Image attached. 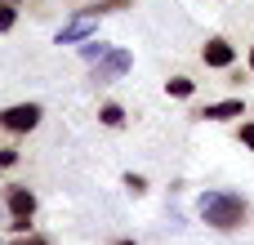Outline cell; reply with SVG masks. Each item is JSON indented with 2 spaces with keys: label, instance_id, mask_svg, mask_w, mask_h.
<instances>
[{
  "label": "cell",
  "instance_id": "obj_1",
  "mask_svg": "<svg viewBox=\"0 0 254 245\" xmlns=\"http://www.w3.org/2000/svg\"><path fill=\"white\" fill-rule=\"evenodd\" d=\"M196 214H201V223L214 228V232H241V228L250 223V201H246L241 192L210 187V192L196 196Z\"/></svg>",
  "mask_w": 254,
  "mask_h": 245
},
{
  "label": "cell",
  "instance_id": "obj_2",
  "mask_svg": "<svg viewBox=\"0 0 254 245\" xmlns=\"http://www.w3.org/2000/svg\"><path fill=\"white\" fill-rule=\"evenodd\" d=\"M4 210H9V228L18 237H27L31 219H36V192L27 183H4Z\"/></svg>",
  "mask_w": 254,
  "mask_h": 245
},
{
  "label": "cell",
  "instance_id": "obj_3",
  "mask_svg": "<svg viewBox=\"0 0 254 245\" xmlns=\"http://www.w3.org/2000/svg\"><path fill=\"white\" fill-rule=\"evenodd\" d=\"M94 36H98V9H76V13L58 27V36H54V40H58V45H76V49H80V45H85V40H94Z\"/></svg>",
  "mask_w": 254,
  "mask_h": 245
},
{
  "label": "cell",
  "instance_id": "obj_4",
  "mask_svg": "<svg viewBox=\"0 0 254 245\" xmlns=\"http://www.w3.org/2000/svg\"><path fill=\"white\" fill-rule=\"evenodd\" d=\"M40 116H45L40 103H9V107H0V129L4 134H31L40 125Z\"/></svg>",
  "mask_w": 254,
  "mask_h": 245
},
{
  "label": "cell",
  "instance_id": "obj_5",
  "mask_svg": "<svg viewBox=\"0 0 254 245\" xmlns=\"http://www.w3.org/2000/svg\"><path fill=\"white\" fill-rule=\"evenodd\" d=\"M201 62H205L210 71H232V67H237V45H232L228 36H210V40L201 45Z\"/></svg>",
  "mask_w": 254,
  "mask_h": 245
},
{
  "label": "cell",
  "instance_id": "obj_6",
  "mask_svg": "<svg viewBox=\"0 0 254 245\" xmlns=\"http://www.w3.org/2000/svg\"><path fill=\"white\" fill-rule=\"evenodd\" d=\"M129 67H134V54H129V49H112L103 62L89 67V80H94V85H112V80H121Z\"/></svg>",
  "mask_w": 254,
  "mask_h": 245
},
{
  "label": "cell",
  "instance_id": "obj_7",
  "mask_svg": "<svg viewBox=\"0 0 254 245\" xmlns=\"http://www.w3.org/2000/svg\"><path fill=\"white\" fill-rule=\"evenodd\" d=\"M192 116H196V121H214V125H223V121H241V116H246V98H219V103L196 107Z\"/></svg>",
  "mask_w": 254,
  "mask_h": 245
},
{
  "label": "cell",
  "instance_id": "obj_8",
  "mask_svg": "<svg viewBox=\"0 0 254 245\" xmlns=\"http://www.w3.org/2000/svg\"><path fill=\"white\" fill-rule=\"evenodd\" d=\"M98 125H107V129H125L129 116H125L121 103H98Z\"/></svg>",
  "mask_w": 254,
  "mask_h": 245
},
{
  "label": "cell",
  "instance_id": "obj_9",
  "mask_svg": "<svg viewBox=\"0 0 254 245\" xmlns=\"http://www.w3.org/2000/svg\"><path fill=\"white\" fill-rule=\"evenodd\" d=\"M112 49H116V45H107V40H98V36H94V40H85V45H80V58H85V62L94 67V62H103V58H107Z\"/></svg>",
  "mask_w": 254,
  "mask_h": 245
},
{
  "label": "cell",
  "instance_id": "obj_10",
  "mask_svg": "<svg viewBox=\"0 0 254 245\" xmlns=\"http://www.w3.org/2000/svg\"><path fill=\"white\" fill-rule=\"evenodd\" d=\"M165 94H170V98H192V94H196V80H192V76H170V80H165Z\"/></svg>",
  "mask_w": 254,
  "mask_h": 245
},
{
  "label": "cell",
  "instance_id": "obj_11",
  "mask_svg": "<svg viewBox=\"0 0 254 245\" xmlns=\"http://www.w3.org/2000/svg\"><path fill=\"white\" fill-rule=\"evenodd\" d=\"M18 27V4H9V0H0V36H9Z\"/></svg>",
  "mask_w": 254,
  "mask_h": 245
},
{
  "label": "cell",
  "instance_id": "obj_12",
  "mask_svg": "<svg viewBox=\"0 0 254 245\" xmlns=\"http://www.w3.org/2000/svg\"><path fill=\"white\" fill-rule=\"evenodd\" d=\"M121 183H125V192H129V196H143V192H147V179H143V174H134V170H125V174H121Z\"/></svg>",
  "mask_w": 254,
  "mask_h": 245
},
{
  "label": "cell",
  "instance_id": "obj_13",
  "mask_svg": "<svg viewBox=\"0 0 254 245\" xmlns=\"http://www.w3.org/2000/svg\"><path fill=\"white\" fill-rule=\"evenodd\" d=\"M237 143H241L246 152H254V116H250V121H241V125H237Z\"/></svg>",
  "mask_w": 254,
  "mask_h": 245
},
{
  "label": "cell",
  "instance_id": "obj_14",
  "mask_svg": "<svg viewBox=\"0 0 254 245\" xmlns=\"http://www.w3.org/2000/svg\"><path fill=\"white\" fill-rule=\"evenodd\" d=\"M134 9V0H98V13H125Z\"/></svg>",
  "mask_w": 254,
  "mask_h": 245
},
{
  "label": "cell",
  "instance_id": "obj_15",
  "mask_svg": "<svg viewBox=\"0 0 254 245\" xmlns=\"http://www.w3.org/2000/svg\"><path fill=\"white\" fill-rule=\"evenodd\" d=\"M18 165V147H0V170H13Z\"/></svg>",
  "mask_w": 254,
  "mask_h": 245
},
{
  "label": "cell",
  "instance_id": "obj_16",
  "mask_svg": "<svg viewBox=\"0 0 254 245\" xmlns=\"http://www.w3.org/2000/svg\"><path fill=\"white\" fill-rule=\"evenodd\" d=\"M13 245H54V241H45V237H31V232H27V237H13Z\"/></svg>",
  "mask_w": 254,
  "mask_h": 245
},
{
  "label": "cell",
  "instance_id": "obj_17",
  "mask_svg": "<svg viewBox=\"0 0 254 245\" xmlns=\"http://www.w3.org/2000/svg\"><path fill=\"white\" fill-rule=\"evenodd\" d=\"M246 71L254 76V45H250V54H246Z\"/></svg>",
  "mask_w": 254,
  "mask_h": 245
},
{
  "label": "cell",
  "instance_id": "obj_18",
  "mask_svg": "<svg viewBox=\"0 0 254 245\" xmlns=\"http://www.w3.org/2000/svg\"><path fill=\"white\" fill-rule=\"evenodd\" d=\"M112 245H138V241H134V237H116Z\"/></svg>",
  "mask_w": 254,
  "mask_h": 245
},
{
  "label": "cell",
  "instance_id": "obj_19",
  "mask_svg": "<svg viewBox=\"0 0 254 245\" xmlns=\"http://www.w3.org/2000/svg\"><path fill=\"white\" fill-rule=\"evenodd\" d=\"M9 4H22V0H9Z\"/></svg>",
  "mask_w": 254,
  "mask_h": 245
}]
</instances>
